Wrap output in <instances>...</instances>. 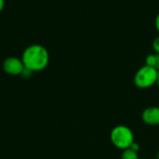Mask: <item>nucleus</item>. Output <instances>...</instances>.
<instances>
[{
    "mask_svg": "<svg viewBox=\"0 0 159 159\" xmlns=\"http://www.w3.org/2000/svg\"><path fill=\"white\" fill-rule=\"evenodd\" d=\"M157 159H159V151L157 153Z\"/></svg>",
    "mask_w": 159,
    "mask_h": 159,
    "instance_id": "obj_13",
    "label": "nucleus"
},
{
    "mask_svg": "<svg viewBox=\"0 0 159 159\" xmlns=\"http://www.w3.org/2000/svg\"><path fill=\"white\" fill-rule=\"evenodd\" d=\"M110 140L116 148L122 151L129 149L135 142L132 129L125 125H117L113 128L110 132Z\"/></svg>",
    "mask_w": 159,
    "mask_h": 159,
    "instance_id": "obj_2",
    "label": "nucleus"
},
{
    "mask_svg": "<svg viewBox=\"0 0 159 159\" xmlns=\"http://www.w3.org/2000/svg\"><path fill=\"white\" fill-rule=\"evenodd\" d=\"M157 87L159 88V70H158V77H157Z\"/></svg>",
    "mask_w": 159,
    "mask_h": 159,
    "instance_id": "obj_12",
    "label": "nucleus"
},
{
    "mask_svg": "<svg viewBox=\"0 0 159 159\" xmlns=\"http://www.w3.org/2000/svg\"><path fill=\"white\" fill-rule=\"evenodd\" d=\"M157 77L158 70L145 64L135 73L133 83L136 88L140 89H146L157 85Z\"/></svg>",
    "mask_w": 159,
    "mask_h": 159,
    "instance_id": "obj_3",
    "label": "nucleus"
},
{
    "mask_svg": "<svg viewBox=\"0 0 159 159\" xmlns=\"http://www.w3.org/2000/svg\"><path fill=\"white\" fill-rule=\"evenodd\" d=\"M142 121L148 126H159V106H149L142 113Z\"/></svg>",
    "mask_w": 159,
    "mask_h": 159,
    "instance_id": "obj_5",
    "label": "nucleus"
},
{
    "mask_svg": "<svg viewBox=\"0 0 159 159\" xmlns=\"http://www.w3.org/2000/svg\"><path fill=\"white\" fill-rule=\"evenodd\" d=\"M3 70L9 75H20L23 74L25 67L21 59L17 57H8L3 61Z\"/></svg>",
    "mask_w": 159,
    "mask_h": 159,
    "instance_id": "obj_4",
    "label": "nucleus"
},
{
    "mask_svg": "<svg viewBox=\"0 0 159 159\" xmlns=\"http://www.w3.org/2000/svg\"><path fill=\"white\" fill-rule=\"evenodd\" d=\"M145 64L159 70V54L157 53L149 54L145 59Z\"/></svg>",
    "mask_w": 159,
    "mask_h": 159,
    "instance_id": "obj_6",
    "label": "nucleus"
},
{
    "mask_svg": "<svg viewBox=\"0 0 159 159\" xmlns=\"http://www.w3.org/2000/svg\"><path fill=\"white\" fill-rule=\"evenodd\" d=\"M152 47H153V49L155 51V53H157L159 54V35L157 36L154 41H153V44H152Z\"/></svg>",
    "mask_w": 159,
    "mask_h": 159,
    "instance_id": "obj_8",
    "label": "nucleus"
},
{
    "mask_svg": "<svg viewBox=\"0 0 159 159\" xmlns=\"http://www.w3.org/2000/svg\"><path fill=\"white\" fill-rule=\"evenodd\" d=\"M129 149H131V150L134 151V152L139 153V151H140V149H141V146H140V144H139L137 142H134V143L130 145Z\"/></svg>",
    "mask_w": 159,
    "mask_h": 159,
    "instance_id": "obj_9",
    "label": "nucleus"
},
{
    "mask_svg": "<svg viewBox=\"0 0 159 159\" xmlns=\"http://www.w3.org/2000/svg\"><path fill=\"white\" fill-rule=\"evenodd\" d=\"M21 61L25 69L29 72H41L48 65L49 53L44 46L34 44L24 49L21 56Z\"/></svg>",
    "mask_w": 159,
    "mask_h": 159,
    "instance_id": "obj_1",
    "label": "nucleus"
},
{
    "mask_svg": "<svg viewBox=\"0 0 159 159\" xmlns=\"http://www.w3.org/2000/svg\"><path fill=\"white\" fill-rule=\"evenodd\" d=\"M5 7V0H0V12L4 9Z\"/></svg>",
    "mask_w": 159,
    "mask_h": 159,
    "instance_id": "obj_11",
    "label": "nucleus"
},
{
    "mask_svg": "<svg viewBox=\"0 0 159 159\" xmlns=\"http://www.w3.org/2000/svg\"><path fill=\"white\" fill-rule=\"evenodd\" d=\"M121 159H140V157H139V154L137 152H134L129 148V149L122 151Z\"/></svg>",
    "mask_w": 159,
    "mask_h": 159,
    "instance_id": "obj_7",
    "label": "nucleus"
},
{
    "mask_svg": "<svg viewBox=\"0 0 159 159\" xmlns=\"http://www.w3.org/2000/svg\"><path fill=\"white\" fill-rule=\"evenodd\" d=\"M155 26H156V29L157 31L159 33V13L157 15L156 17V20H155Z\"/></svg>",
    "mask_w": 159,
    "mask_h": 159,
    "instance_id": "obj_10",
    "label": "nucleus"
}]
</instances>
